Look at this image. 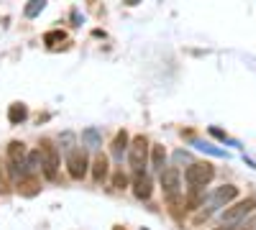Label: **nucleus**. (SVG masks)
<instances>
[{
  "label": "nucleus",
  "instance_id": "f257e3e1",
  "mask_svg": "<svg viewBox=\"0 0 256 230\" xmlns=\"http://www.w3.org/2000/svg\"><path fill=\"white\" fill-rule=\"evenodd\" d=\"M212 177H216V169H212V164H208V161H192L184 172V179L192 190H202Z\"/></svg>",
  "mask_w": 256,
  "mask_h": 230
},
{
  "label": "nucleus",
  "instance_id": "f03ea898",
  "mask_svg": "<svg viewBox=\"0 0 256 230\" xmlns=\"http://www.w3.org/2000/svg\"><path fill=\"white\" fill-rule=\"evenodd\" d=\"M162 190H164V197L177 205L180 202V195H182V174L177 166H166L162 172Z\"/></svg>",
  "mask_w": 256,
  "mask_h": 230
},
{
  "label": "nucleus",
  "instance_id": "7ed1b4c3",
  "mask_svg": "<svg viewBox=\"0 0 256 230\" xmlns=\"http://www.w3.org/2000/svg\"><path fill=\"white\" fill-rule=\"evenodd\" d=\"M38 156H41V169H44L46 179H56V169H59V151L52 141H41L38 143Z\"/></svg>",
  "mask_w": 256,
  "mask_h": 230
},
{
  "label": "nucleus",
  "instance_id": "20e7f679",
  "mask_svg": "<svg viewBox=\"0 0 256 230\" xmlns=\"http://www.w3.org/2000/svg\"><path fill=\"white\" fill-rule=\"evenodd\" d=\"M254 210H256V195H251V197L236 202L233 207H226V213H223V225H236V223H241V220H244L248 213H254Z\"/></svg>",
  "mask_w": 256,
  "mask_h": 230
},
{
  "label": "nucleus",
  "instance_id": "39448f33",
  "mask_svg": "<svg viewBox=\"0 0 256 230\" xmlns=\"http://www.w3.org/2000/svg\"><path fill=\"white\" fill-rule=\"evenodd\" d=\"M128 159H131V166L136 172H144V164L148 159V141L146 136H136L134 143L128 146Z\"/></svg>",
  "mask_w": 256,
  "mask_h": 230
},
{
  "label": "nucleus",
  "instance_id": "423d86ee",
  "mask_svg": "<svg viewBox=\"0 0 256 230\" xmlns=\"http://www.w3.org/2000/svg\"><path fill=\"white\" fill-rule=\"evenodd\" d=\"M88 164H90V159H88V151L84 149H72L67 154V166H70L72 179H82L88 174Z\"/></svg>",
  "mask_w": 256,
  "mask_h": 230
},
{
  "label": "nucleus",
  "instance_id": "0eeeda50",
  "mask_svg": "<svg viewBox=\"0 0 256 230\" xmlns=\"http://www.w3.org/2000/svg\"><path fill=\"white\" fill-rule=\"evenodd\" d=\"M236 195H238V187H233V184H223V187H218V190L212 192L210 205H212V207H226L228 202L236 200Z\"/></svg>",
  "mask_w": 256,
  "mask_h": 230
},
{
  "label": "nucleus",
  "instance_id": "6e6552de",
  "mask_svg": "<svg viewBox=\"0 0 256 230\" xmlns=\"http://www.w3.org/2000/svg\"><path fill=\"white\" fill-rule=\"evenodd\" d=\"M134 192L138 200H148L152 197V177L144 174V172H136V179H134Z\"/></svg>",
  "mask_w": 256,
  "mask_h": 230
},
{
  "label": "nucleus",
  "instance_id": "1a4fd4ad",
  "mask_svg": "<svg viewBox=\"0 0 256 230\" xmlns=\"http://www.w3.org/2000/svg\"><path fill=\"white\" fill-rule=\"evenodd\" d=\"M8 159H10L13 166H26V146L20 141H13L8 146Z\"/></svg>",
  "mask_w": 256,
  "mask_h": 230
},
{
  "label": "nucleus",
  "instance_id": "9d476101",
  "mask_svg": "<svg viewBox=\"0 0 256 230\" xmlns=\"http://www.w3.org/2000/svg\"><path fill=\"white\" fill-rule=\"evenodd\" d=\"M92 177H95V182H102L105 177H108V156H105V154L95 156V161H92Z\"/></svg>",
  "mask_w": 256,
  "mask_h": 230
},
{
  "label": "nucleus",
  "instance_id": "9b49d317",
  "mask_svg": "<svg viewBox=\"0 0 256 230\" xmlns=\"http://www.w3.org/2000/svg\"><path fill=\"white\" fill-rule=\"evenodd\" d=\"M26 118H28V108L24 105V102H13L10 110H8V120H10L13 125H20Z\"/></svg>",
  "mask_w": 256,
  "mask_h": 230
},
{
  "label": "nucleus",
  "instance_id": "f8f14e48",
  "mask_svg": "<svg viewBox=\"0 0 256 230\" xmlns=\"http://www.w3.org/2000/svg\"><path fill=\"white\" fill-rule=\"evenodd\" d=\"M18 192L20 195H36L38 192V182H36V177H28V174H24V177H20L18 179Z\"/></svg>",
  "mask_w": 256,
  "mask_h": 230
},
{
  "label": "nucleus",
  "instance_id": "ddd939ff",
  "mask_svg": "<svg viewBox=\"0 0 256 230\" xmlns=\"http://www.w3.org/2000/svg\"><path fill=\"white\" fill-rule=\"evenodd\" d=\"M152 164H154V169L164 172V164H166V151H164V146H154V154H152Z\"/></svg>",
  "mask_w": 256,
  "mask_h": 230
},
{
  "label": "nucleus",
  "instance_id": "4468645a",
  "mask_svg": "<svg viewBox=\"0 0 256 230\" xmlns=\"http://www.w3.org/2000/svg\"><path fill=\"white\" fill-rule=\"evenodd\" d=\"M126 146H128V133H126V131H118V136H116V141H113V154H116V156H123Z\"/></svg>",
  "mask_w": 256,
  "mask_h": 230
},
{
  "label": "nucleus",
  "instance_id": "2eb2a0df",
  "mask_svg": "<svg viewBox=\"0 0 256 230\" xmlns=\"http://www.w3.org/2000/svg\"><path fill=\"white\" fill-rule=\"evenodd\" d=\"M62 41H67V33H64V31H49L44 36V44L46 46H59Z\"/></svg>",
  "mask_w": 256,
  "mask_h": 230
},
{
  "label": "nucleus",
  "instance_id": "dca6fc26",
  "mask_svg": "<svg viewBox=\"0 0 256 230\" xmlns=\"http://www.w3.org/2000/svg\"><path fill=\"white\" fill-rule=\"evenodd\" d=\"M82 141H88L90 146H100V133L95 128H88V131L82 133Z\"/></svg>",
  "mask_w": 256,
  "mask_h": 230
},
{
  "label": "nucleus",
  "instance_id": "f3484780",
  "mask_svg": "<svg viewBox=\"0 0 256 230\" xmlns=\"http://www.w3.org/2000/svg\"><path fill=\"white\" fill-rule=\"evenodd\" d=\"M126 184H128V177L123 174V169H118V172L113 174V187H116V190H123Z\"/></svg>",
  "mask_w": 256,
  "mask_h": 230
},
{
  "label": "nucleus",
  "instance_id": "a211bd4d",
  "mask_svg": "<svg viewBox=\"0 0 256 230\" xmlns=\"http://www.w3.org/2000/svg\"><path fill=\"white\" fill-rule=\"evenodd\" d=\"M44 5H46V3H41V0H34V3H31V5L26 8V15H28V18H34V15H38L41 10H44Z\"/></svg>",
  "mask_w": 256,
  "mask_h": 230
},
{
  "label": "nucleus",
  "instance_id": "6ab92c4d",
  "mask_svg": "<svg viewBox=\"0 0 256 230\" xmlns=\"http://www.w3.org/2000/svg\"><path fill=\"white\" fill-rule=\"evenodd\" d=\"M198 149H202V151H208V154H216V156H226L223 149H216V146H210V143H198Z\"/></svg>",
  "mask_w": 256,
  "mask_h": 230
},
{
  "label": "nucleus",
  "instance_id": "aec40b11",
  "mask_svg": "<svg viewBox=\"0 0 256 230\" xmlns=\"http://www.w3.org/2000/svg\"><path fill=\"white\" fill-rule=\"evenodd\" d=\"M3 166V164H0ZM0 192H8V179H6V172L0 169Z\"/></svg>",
  "mask_w": 256,
  "mask_h": 230
},
{
  "label": "nucleus",
  "instance_id": "412c9836",
  "mask_svg": "<svg viewBox=\"0 0 256 230\" xmlns=\"http://www.w3.org/2000/svg\"><path fill=\"white\" fill-rule=\"evenodd\" d=\"M177 161H187V164H192V156L184 154V151H177Z\"/></svg>",
  "mask_w": 256,
  "mask_h": 230
},
{
  "label": "nucleus",
  "instance_id": "4be33fe9",
  "mask_svg": "<svg viewBox=\"0 0 256 230\" xmlns=\"http://www.w3.org/2000/svg\"><path fill=\"white\" fill-rule=\"evenodd\" d=\"M210 133L216 136V138H220V141H228V136H226L223 131H218V128H210Z\"/></svg>",
  "mask_w": 256,
  "mask_h": 230
},
{
  "label": "nucleus",
  "instance_id": "5701e85b",
  "mask_svg": "<svg viewBox=\"0 0 256 230\" xmlns=\"http://www.w3.org/2000/svg\"><path fill=\"white\" fill-rule=\"evenodd\" d=\"M216 230H233V228H216Z\"/></svg>",
  "mask_w": 256,
  "mask_h": 230
}]
</instances>
